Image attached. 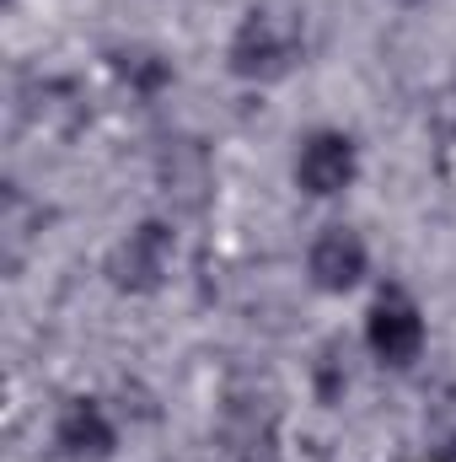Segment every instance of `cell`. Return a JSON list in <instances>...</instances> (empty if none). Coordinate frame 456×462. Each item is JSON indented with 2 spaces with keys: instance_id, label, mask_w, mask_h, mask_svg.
<instances>
[{
  "instance_id": "6da1fadb",
  "label": "cell",
  "mask_w": 456,
  "mask_h": 462,
  "mask_svg": "<svg viewBox=\"0 0 456 462\" xmlns=\"http://www.w3.org/2000/svg\"><path fill=\"white\" fill-rule=\"evenodd\" d=\"M306 49V0H252L231 32V76L279 81Z\"/></svg>"
},
{
  "instance_id": "7a4b0ae2",
  "label": "cell",
  "mask_w": 456,
  "mask_h": 462,
  "mask_svg": "<svg viewBox=\"0 0 456 462\" xmlns=\"http://www.w3.org/2000/svg\"><path fill=\"white\" fill-rule=\"evenodd\" d=\"M221 447L231 462H279V403L258 387H231L221 403Z\"/></svg>"
},
{
  "instance_id": "3957f363",
  "label": "cell",
  "mask_w": 456,
  "mask_h": 462,
  "mask_svg": "<svg viewBox=\"0 0 456 462\" xmlns=\"http://www.w3.org/2000/svg\"><path fill=\"white\" fill-rule=\"evenodd\" d=\"M172 253H178V236H172L167 221H140L108 253V280H114L118 291H129V296H150V291L167 285Z\"/></svg>"
},
{
  "instance_id": "277c9868",
  "label": "cell",
  "mask_w": 456,
  "mask_h": 462,
  "mask_svg": "<svg viewBox=\"0 0 456 462\" xmlns=\"http://www.w3.org/2000/svg\"><path fill=\"white\" fill-rule=\"evenodd\" d=\"M365 345L381 365H414L424 349V312L403 285H387L365 312Z\"/></svg>"
},
{
  "instance_id": "5b68a950",
  "label": "cell",
  "mask_w": 456,
  "mask_h": 462,
  "mask_svg": "<svg viewBox=\"0 0 456 462\" xmlns=\"http://www.w3.org/2000/svg\"><path fill=\"white\" fill-rule=\"evenodd\" d=\"M360 172V145L343 129H312L296 151V189L312 199H333Z\"/></svg>"
},
{
  "instance_id": "8992f818",
  "label": "cell",
  "mask_w": 456,
  "mask_h": 462,
  "mask_svg": "<svg viewBox=\"0 0 456 462\" xmlns=\"http://www.w3.org/2000/svg\"><path fill=\"white\" fill-rule=\"evenodd\" d=\"M365 269H370V247H365V236L354 226H323L312 236V247H306V274L328 296L354 291L365 280Z\"/></svg>"
},
{
  "instance_id": "52a82bcc",
  "label": "cell",
  "mask_w": 456,
  "mask_h": 462,
  "mask_svg": "<svg viewBox=\"0 0 456 462\" xmlns=\"http://www.w3.org/2000/svg\"><path fill=\"white\" fill-rule=\"evenodd\" d=\"M118 447V430L97 398H70L54 414V452L65 462H108Z\"/></svg>"
},
{
  "instance_id": "ba28073f",
  "label": "cell",
  "mask_w": 456,
  "mask_h": 462,
  "mask_svg": "<svg viewBox=\"0 0 456 462\" xmlns=\"http://www.w3.org/2000/svg\"><path fill=\"white\" fill-rule=\"evenodd\" d=\"M205 189H210V156H205V145L167 140V151H161V194L172 205H183V210H199Z\"/></svg>"
},
{
  "instance_id": "9c48e42d",
  "label": "cell",
  "mask_w": 456,
  "mask_h": 462,
  "mask_svg": "<svg viewBox=\"0 0 456 462\" xmlns=\"http://www.w3.org/2000/svg\"><path fill=\"white\" fill-rule=\"evenodd\" d=\"M114 70H118V81L134 97H145V103L172 87V60H161L156 49H123V54H114Z\"/></svg>"
},
{
  "instance_id": "30bf717a",
  "label": "cell",
  "mask_w": 456,
  "mask_h": 462,
  "mask_svg": "<svg viewBox=\"0 0 456 462\" xmlns=\"http://www.w3.org/2000/svg\"><path fill=\"white\" fill-rule=\"evenodd\" d=\"M343 387H349V371L339 365V349H328L323 365H317V398H323V403H339Z\"/></svg>"
},
{
  "instance_id": "8fae6325",
  "label": "cell",
  "mask_w": 456,
  "mask_h": 462,
  "mask_svg": "<svg viewBox=\"0 0 456 462\" xmlns=\"http://www.w3.org/2000/svg\"><path fill=\"white\" fill-rule=\"evenodd\" d=\"M441 114H446V124H451V129H456V92H451V97H446V103H441Z\"/></svg>"
}]
</instances>
